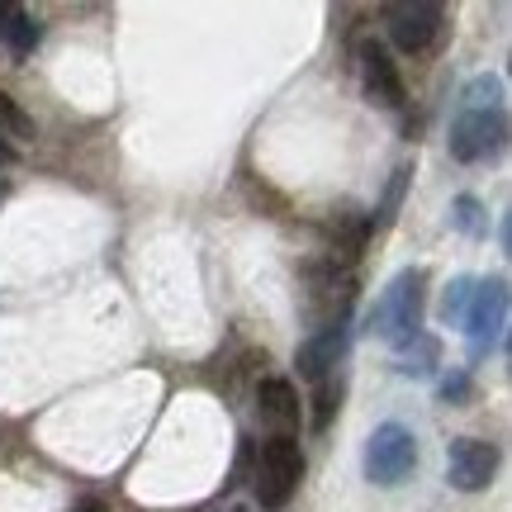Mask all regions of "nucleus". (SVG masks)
Wrapping results in <instances>:
<instances>
[{"instance_id": "nucleus-1", "label": "nucleus", "mask_w": 512, "mask_h": 512, "mask_svg": "<svg viewBox=\"0 0 512 512\" xmlns=\"http://www.w3.org/2000/svg\"><path fill=\"white\" fill-rule=\"evenodd\" d=\"M508 138V100L498 76H475L451 110V157L456 162H489Z\"/></svg>"}, {"instance_id": "nucleus-2", "label": "nucleus", "mask_w": 512, "mask_h": 512, "mask_svg": "<svg viewBox=\"0 0 512 512\" xmlns=\"http://www.w3.org/2000/svg\"><path fill=\"white\" fill-rule=\"evenodd\" d=\"M422 285H427V275L422 271H399L389 285L380 290L375 299V309H370L366 328L370 337H380L389 347H403V342H413L422 332Z\"/></svg>"}, {"instance_id": "nucleus-3", "label": "nucleus", "mask_w": 512, "mask_h": 512, "mask_svg": "<svg viewBox=\"0 0 512 512\" xmlns=\"http://www.w3.org/2000/svg\"><path fill=\"white\" fill-rule=\"evenodd\" d=\"M252 479H256V503L266 512H280L285 503L294 498L299 479H304V451L294 437H271L261 441V456L252 465Z\"/></svg>"}, {"instance_id": "nucleus-4", "label": "nucleus", "mask_w": 512, "mask_h": 512, "mask_svg": "<svg viewBox=\"0 0 512 512\" xmlns=\"http://www.w3.org/2000/svg\"><path fill=\"white\" fill-rule=\"evenodd\" d=\"M418 470V437L403 422H380L366 441V479L380 489H394Z\"/></svg>"}, {"instance_id": "nucleus-5", "label": "nucleus", "mask_w": 512, "mask_h": 512, "mask_svg": "<svg viewBox=\"0 0 512 512\" xmlns=\"http://www.w3.org/2000/svg\"><path fill=\"white\" fill-rule=\"evenodd\" d=\"M460 328H465V337H470V351L475 356H484V351L494 347L498 337H503V328H508V280H484V285H475V294H470V304H465V318H460Z\"/></svg>"}, {"instance_id": "nucleus-6", "label": "nucleus", "mask_w": 512, "mask_h": 512, "mask_svg": "<svg viewBox=\"0 0 512 512\" xmlns=\"http://www.w3.org/2000/svg\"><path fill=\"white\" fill-rule=\"evenodd\" d=\"M384 24L399 53H427L446 29V10L432 0H413V5H384Z\"/></svg>"}, {"instance_id": "nucleus-7", "label": "nucleus", "mask_w": 512, "mask_h": 512, "mask_svg": "<svg viewBox=\"0 0 512 512\" xmlns=\"http://www.w3.org/2000/svg\"><path fill=\"white\" fill-rule=\"evenodd\" d=\"M494 475H498V446L494 441H479V437L451 441V451H446V479H451V489L479 494V489L494 484Z\"/></svg>"}, {"instance_id": "nucleus-8", "label": "nucleus", "mask_w": 512, "mask_h": 512, "mask_svg": "<svg viewBox=\"0 0 512 512\" xmlns=\"http://www.w3.org/2000/svg\"><path fill=\"white\" fill-rule=\"evenodd\" d=\"M356 67H361V86H366L370 100L384 105V110H399L403 76H399V62L389 57V48L375 43V38H361V43H356Z\"/></svg>"}, {"instance_id": "nucleus-9", "label": "nucleus", "mask_w": 512, "mask_h": 512, "mask_svg": "<svg viewBox=\"0 0 512 512\" xmlns=\"http://www.w3.org/2000/svg\"><path fill=\"white\" fill-rule=\"evenodd\" d=\"M342 356H347V318H337L328 328H318L313 337H304L294 366H299V375L309 384H323V380H332V370H337Z\"/></svg>"}, {"instance_id": "nucleus-10", "label": "nucleus", "mask_w": 512, "mask_h": 512, "mask_svg": "<svg viewBox=\"0 0 512 512\" xmlns=\"http://www.w3.org/2000/svg\"><path fill=\"white\" fill-rule=\"evenodd\" d=\"M256 418L275 427V437H290L299 427V389L290 380H261L256 384Z\"/></svg>"}, {"instance_id": "nucleus-11", "label": "nucleus", "mask_w": 512, "mask_h": 512, "mask_svg": "<svg viewBox=\"0 0 512 512\" xmlns=\"http://www.w3.org/2000/svg\"><path fill=\"white\" fill-rule=\"evenodd\" d=\"M403 356H399V370L403 375H432V366H437V342H432V337H413V342H403Z\"/></svg>"}, {"instance_id": "nucleus-12", "label": "nucleus", "mask_w": 512, "mask_h": 512, "mask_svg": "<svg viewBox=\"0 0 512 512\" xmlns=\"http://www.w3.org/2000/svg\"><path fill=\"white\" fill-rule=\"evenodd\" d=\"M38 38H43V29H38V19L19 10L15 24H10V34H5V43H10V53H15V57H29V53L38 48Z\"/></svg>"}, {"instance_id": "nucleus-13", "label": "nucleus", "mask_w": 512, "mask_h": 512, "mask_svg": "<svg viewBox=\"0 0 512 512\" xmlns=\"http://www.w3.org/2000/svg\"><path fill=\"white\" fill-rule=\"evenodd\" d=\"M318 408H313V432H328V422H332V413H337V403H342V384H332V380H323L318 384Z\"/></svg>"}, {"instance_id": "nucleus-14", "label": "nucleus", "mask_w": 512, "mask_h": 512, "mask_svg": "<svg viewBox=\"0 0 512 512\" xmlns=\"http://www.w3.org/2000/svg\"><path fill=\"white\" fill-rule=\"evenodd\" d=\"M0 128H5V133H15V138H34V119L19 110L5 91H0Z\"/></svg>"}, {"instance_id": "nucleus-15", "label": "nucleus", "mask_w": 512, "mask_h": 512, "mask_svg": "<svg viewBox=\"0 0 512 512\" xmlns=\"http://www.w3.org/2000/svg\"><path fill=\"white\" fill-rule=\"evenodd\" d=\"M470 294H475V280H456V285L446 290V299H441V318H446V323H460V318H465V304H470Z\"/></svg>"}, {"instance_id": "nucleus-16", "label": "nucleus", "mask_w": 512, "mask_h": 512, "mask_svg": "<svg viewBox=\"0 0 512 512\" xmlns=\"http://www.w3.org/2000/svg\"><path fill=\"white\" fill-rule=\"evenodd\" d=\"M403 185H408V166H399L394 171V181H389V190H384V204H380V214H375V223H394V214H399V200H403Z\"/></svg>"}, {"instance_id": "nucleus-17", "label": "nucleus", "mask_w": 512, "mask_h": 512, "mask_svg": "<svg viewBox=\"0 0 512 512\" xmlns=\"http://www.w3.org/2000/svg\"><path fill=\"white\" fill-rule=\"evenodd\" d=\"M456 223L465 228V233H479V228H484V219H479V200L460 195V200H456Z\"/></svg>"}, {"instance_id": "nucleus-18", "label": "nucleus", "mask_w": 512, "mask_h": 512, "mask_svg": "<svg viewBox=\"0 0 512 512\" xmlns=\"http://www.w3.org/2000/svg\"><path fill=\"white\" fill-rule=\"evenodd\" d=\"M19 5H10V0H0V43H5V34H10V24H15Z\"/></svg>"}, {"instance_id": "nucleus-19", "label": "nucleus", "mask_w": 512, "mask_h": 512, "mask_svg": "<svg viewBox=\"0 0 512 512\" xmlns=\"http://www.w3.org/2000/svg\"><path fill=\"white\" fill-rule=\"evenodd\" d=\"M465 389H470V384H465V375H456V380L441 384V394H446V399H465Z\"/></svg>"}, {"instance_id": "nucleus-20", "label": "nucleus", "mask_w": 512, "mask_h": 512, "mask_svg": "<svg viewBox=\"0 0 512 512\" xmlns=\"http://www.w3.org/2000/svg\"><path fill=\"white\" fill-rule=\"evenodd\" d=\"M10 162H15V147H10L5 138H0V166H10Z\"/></svg>"}, {"instance_id": "nucleus-21", "label": "nucleus", "mask_w": 512, "mask_h": 512, "mask_svg": "<svg viewBox=\"0 0 512 512\" xmlns=\"http://www.w3.org/2000/svg\"><path fill=\"white\" fill-rule=\"evenodd\" d=\"M233 512H252V508H233Z\"/></svg>"}]
</instances>
